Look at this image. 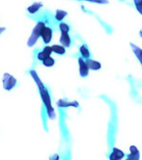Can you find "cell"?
Instances as JSON below:
<instances>
[{
    "mask_svg": "<svg viewBox=\"0 0 142 160\" xmlns=\"http://www.w3.org/2000/svg\"><path fill=\"white\" fill-rule=\"evenodd\" d=\"M80 52H81V55H82V58H84V59H88L90 58V52L87 47L86 45H82L81 47H80Z\"/></svg>",
    "mask_w": 142,
    "mask_h": 160,
    "instance_id": "cell-14",
    "label": "cell"
},
{
    "mask_svg": "<svg viewBox=\"0 0 142 160\" xmlns=\"http://www.w3.org/2000/svg\"><path fill=\"white\" fill-rule=\"evenodd\" d=\"M86 1H88V2H97V3H102V4H105V3H108V1L107 0H86Z\"/></svg>",
    "mask_w": 142,
    "mask_h": 160,
    "instance_id": "cell-19",
    "label": "cell"
},
{
    "mask_svg": "<svg viewBox=\"0 0 142 160\" xmlns=\"http://www.w3.org/2000/svg\"><path fill=\"white\" fill-rule=\"evenodd\" d=\"M125 157V153L121 150L118 149L116 148H113V151L110 155V160H121Z\"/></svg>",
    "mask_w": 142,
    "mask_h": 160,
    "instance_id": "cell-7",
    "label": "cell"
},
{
    "mask_svg": "<svg viewBox=\"0 0 142 160\" xmlns=\"http://www.w3.org/2000/svg\"><path fill=\"white\" fill-rule=\"evenodd\" d=\"M42 64L44 65L45 67H52L55 64V60L53 58H52L51 56L50 57H47V58H45L43 61H42Z\"/></svg>",
    "mask_w": 142,
    "mask_h": 160,
    "instance_id": "cell-16",
    "label": "cell"
},
{
    "mask_svg": "<svg viewBox=\"0 0 142 160\" xmlns=\"http://www.w3.org/2000/svg\"><path fill=\"white\" fill-rule=\"evenodd\" d=\"M46 27V25L43 22H38L37 23V25L35 26V28H33L32 32V34L29 37V39L27 41V45L29 47H32L33 45L37 42V39L39 38V37H41L42 35V29Z\"/></svg>",
    "mask_w": 142,
    "mask_h": 160,
    "instance_id": "cell-2",
    "label": "cell"
},
{
    "mask_svg": "<svg viewBox=\"0 0 142 160\" xmlns=\"http://www.w3.org/2000/svg\"><path fill=\"white\" fill-rule=\"evenodd\" d=\"M130 153L127 156L126 160H140V152L135 146H130Z\"/></svg>",
    "mask_w": 142,
    "mask_h": 160,
    "instance_id": "cell-8",
    "label": "cell"
},
{
    "mask_svg": "<svg viewBox=\"0 0 142 160\" xmlns=\"http://www.w3.org/2000/svg\"><path fill=\"white\" fill-rule=\"evenodd\" d=\"M3 87L6 90H11L12 88L15 87V85L17 83V80L13 76L10 75L9 73H4L3 75Z\"/></svg>",
    "mask_w": 142,
    "mask_h": 160,
    "instance_id": "cell-3",
    "label": "cell"
},
{
    "mask_svg": "<svg viewBox=\"0 0 142 160\" xmlns=\"http://www.w3.org/2000/svg\"><path fill=\"white\" fill-rule=\"evenodd\" d=\"M78 64H79V72L81 77H87L89 74V68L87 66V62L82 57L78 58Z\"/></svg>",
    "mask_w": 142,
    "mask_h": 160,
    "instance_id": "cell-4",
    "label": "cell"
},
{
    "mask_svg": "<svg viewBox=\"0 0 142 160\" xmlns=\"http://www.w3.org/2000/svg\"><path fill=\"white\" fill-rule=\"evenodd\" d=\"M52 51L58 55H64L66 53V49L62 45H57L55 44L52 46Z\"/></svg>",
    "mask_w": 142,
    "mask_h": 160,
    "instance_id": "cell-13",
    "label": "cell"
},
{
    "mask_svg": "<svg viewBox=\"0 0 142 160\" xmlns=\"http://www.w3.org/2000/svg\"><path fill=\"white\" fill-rule=\"evenodd\" d=\"M60 42L63 47H70L72 41H71V38H70L68 32H62L61 37H60Z\"/></svg>",
    "mask_w": 142,
    "mask_h": 160,
    "instance_id": "cell-9",
    "label": "cell"
},
{
    "mask_svg": "<svg viewBox=\"0 0 142 160\" xmlns=\"http://www.w3.org/2000/svg\"><path fill=\"white\" fill-rule=\"evenodd\" d=\"M85 1H86V0H85Z\"/></svg>",
    "mask_w": 142,
    "mask_h": 160,
    "instance_id": "cell-22",
    "label": "cell"
},
{
    "mask_svg": "<svg viewBox=\"0 0 142 160\" xmlns=\"http://www.w3.org/2000/svg\"><path fill=\"white\" fill-rule=\"evenodd\" d=\"M52 52L53 51H52V46H46L41 52L37 53V59L42 62L45 58H47V57H50Z\"/></svg>",
    "mask_w": 142,
    "mask_h": 160,
    "instance_id": "cell-6",
    "label": "cell"
},
{
    "mask_svg": "<svg viewBox=\"0 0 142 160\" xmlns=\"http://www.w3.org/2000/svg\"><path fill=\"white\" fill-rule=\"evenodd\" d=\"M30 74L32 77L33 80L35 81V82L37 83V85L38 86V89H39L40 95H41V98H42V102L44 103L45 107L47 108V114H48V117L52 119L56 117L55 115V111L54 108L52 107V103H51V98H50V94L47 89L45 88V86L43 85V83L42 82L41 79L38 77V75L37 74V72L34 70H31L30 71Z\"/></svg>",
    "mask_w": 142,
    "mask_h": 160,
    "instance_id": "cell-1",
    "label": "cell"
},
{
    "mask_svg": "<svg viewBox=\"0 0 142 160\" xmlns=\"http://www.w3.org/2000/svg\"><path fill=\"white\" fill-rule=\"evenodd\" d=\"M86 62H87V66H88V68H89V69L99 70L101 69V68H102V64H101L99 62L96 61V60L88 58V59L86 60Z\"/></svg>",
    "mask_w": 142,
    "mask_h": 160,
    "instance_id": "cell-10",
    "label": "cell"
},
{
    "mask_svg": "<svg viewBox=\"0 0 142 160\" xmlns=\"http://www.w3.org/2000/svg\"><path fill=\"white\" fill-rule=\"evenodd\" d=\"M42 40H43V42L45 44H48L51 40H52V29L49 27H46L42 29V35H41Z\"/></svg>",
    "mask_w": 142,
    "mask_h": 160,
    "instance_id": "cell-5",
    "label": "cell"
},
{
    "mask_svg": "<svg viewBox=\"0 0 142 160\" xmlns=\"http://www.w3.org/2000/svg\"><path fill=\"white\" fill-rule=\"evenodd\" d=\"M59 28L61 30V32H68L70 30V27L65 22H61L60 23Z\"/></svg>",
    "mask_w": 142,
    "mask_h": 160,
    "instance_id": "cell-17",
    "label": "cell"
},
{
    "mask_svg": "<svg viewBox=\"0 0 142 160\" xmlns=\"http://www.w3.org/2000/svg\"><path fill=\"white\" fill-rule=\"evenodd\" d=\"M67 15V12H66V11L57 9V11H56L55 18H56V20H57V21H62V20Z\"/></svg>",
    "mask_w": 142,
    "mask_h": 160,
    "instance_id": "cell-15",
    "label": "cell"
},
{
    "mask_svg": "<svg viewBox=\"0 0 142 160\" xmlns=\"http://www.w3.org/2000/svg\"><path fill=\"white\" fill-rule=\"evenodd\" d=\"M50 160H59V156L57 154H53L50 157Z\"/></svg>",
    "mask_w": 142,
    "mask_h": 160,
    "instance_id": "cell-20",
    "label": "cell"
},
{
    "mask_svg": "<svg viewBox=\"0 0 142 160\" xmlns=\"http://www.w3.org/2000/svg\"><path fill=\"white\" fill-rule=\"evenodd\" d=\"M42 7V2H33L31 6L27 8V11L30 12V13H35V12H37L38 10Z\"/></svg>",
    "mask_w": 142,
    "mask_h": 160,
    "instance_id": "cell-12",
    "label": "cell"
},
{
    "mask_svg": "<svg viewBox=\"0 0 142 160\" xmlns=\"http://www.w3.org/2000/svg\"><path fill=\"white\" fill-rule=\"evenodd\" d=\"M130 46H131V48L133 50V52H134L135 55L136 56V58L139 59V61L142 64V49L140 48L136 45L132 44V43H130Z\"/></svg>",
    "mask_w": 142,
    "mask_h": 160,
    "instance_id": "cell-11",
    "label": "cell"
},
{
    "mask_svg": "<svg viewBox=\"0 0 142 160\" xmlns=\"http://www.w3.org/2000/svg\"><path fill=\"white\" fill-rule=\"evenodd\" d=\"M134 2L137 11L142 14V0H134Z\"/></svg>",
    "mask_w": 142,
    "mask_h": 160,
    "instance_id": "cell-18",
    "label": "cell"
},
{
    "mask_svg": "<svg viewBox=\"0 0 142 160\" xmlns=\"http://www.w3.org/2000/svg\"><path fill=\"white\" fill-rule=\"evenodd\" d=\"M140 36L142 37V29L140 30Z\"/></svg>",
    "mask_w": 142,
    "mask_h": 160,
    "instance_id": "cell-21",
    "label": "cell"
}]
</instances>
